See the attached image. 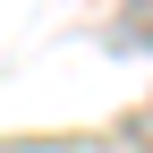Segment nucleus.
Instances as JSON below:
<instances>
[{
	"mask_svg": "<svg viewBox=\"0 0 153 153\" xmlns=\"http://www.w3.org/2000/svg\"><path fill=\"white\" fill-rule=\"evenodd\" d=\"M111 43H119V51H153V17H119Z\"/></svg>",
	"mask_w": 153,
	"mask_h": 153,
	"instance_id": "f257e3e1",
	"label": "nucleus"
}]
</instances>
